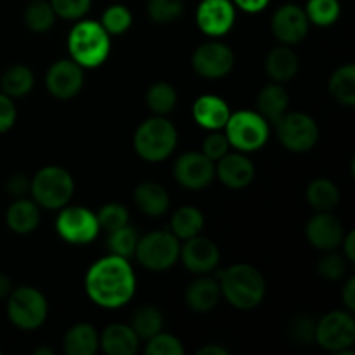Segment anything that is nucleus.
I'll use <instances>...</instances> for the list:
<instances>
[{"label": "nucleus", "instance_id": "nucleus-52", "mask_svg": "<svg viewBox=\"0 0 355 355\" xmlns=\"http://www.w3.org/2000/svg\"><path fill=\"white\" fill-rule=\"evenodd\" d=\"M35 355H54V350H51V349H37V350H35Z\"/></svg>", "mask_w": 355, "mask_h": 355}, {"label": "nucleus", "instance_id": "nucleus-2", "mask_svg": "<svg viewBox=\"0 0 355 355\" xmlns=\"http://www.w3.org/2000/svg\"><path fill=\"white\" fill-rule=\"evenodd\" d=\"M220 295L238 309H255L266 297V279L262 272L248 263H236L220 274Z\"/></svg>", "mask_w": 355, "mask_h": 355}, {"label": "nucleus", "instance_id": "nucleus-3", "mask_svg": "<svg viewBox=\"0 0 355 355\" xmlns=\"http://www.w3.org/2000/svg\"><path fill=\"white\" fill-rule=\"evenodd\" d=\"M68 49L73 61L82 68H97L110 55V33L97 21H82L73 26Z\"/></svg>", "mask_w": 355, "mask_h": 355}, {"label": "nucleus", "instance_id": "nucleus-27", "mask_svg": "<svg viewBox=\"0 0 355 355\" xmlns=\"http://www.w3.org/2000/svg\"><path fill=\"white\" fill-rule=\"evenodd\" d=\"M99 349V335L92 324L80 322L64 336V352L68 355H94Z\"/></svg>", "mask_w": 355, "mask_h": 355}, {"label": "nucleus", "instance_id": "nucleus-37", "mask_svg": "<svg viewBox=\"0 0 355 355\" xmlns=\"http://www.w3.org/2000/svg\"><path fill=\"white\" fill-rule=\"evenodd\" d=\"M146 9L155 23L166 24L182 16L184 2L182 0H148Z\"/></svg>", "mask_w": 355, "mask_h": 355}, {"label": "nucleus", "instance_id": "nucleus-33", "mask_svg": "<svg viewBox=\"0 0 355 355\" xmlns=\"http://www.w3.org/2000/svg\"><path fill=\"white\" fill-rule=\"evenodd\" d=\"M55 12L52 6L45 0H33L24 10V23L31 31L44 33L54 26Z\"/></svg>", "mask_w": 355, "mask_h": 355}, {"label": "nucleus", "instance_id": "nucleus-31", "mask_svg": "<svg viewBox=\"0 0 355 355\" xmlns=\"http://www.w3.org/2000/svg\"><path fill=\"white\" fill-rule=\"evenodd\" d=\"M307 200L318 211H331L340 201L338 187L328 179H318L309 186Z\"/></svg>", "mask_w": 355, "mask_h": 355}, {"label": "nucleus", "instance_id": "nucleus-5", "mask_svg": "<svg viewBox=\"0 0 355 355\" xmlns=\"http://www.w3.org/2000/svg\"><path fill=\"white\" fill-rule=\"evenodd\" d=\"M75 182L68 170L61 166H45L33 177L30 193L37 205L47 210L62 208L73 196Z\"/></svg>", "mask_w": 355, "mask_h": 355}, {"label": "nucleus", "instance_id": "nucleus-23", "mask_svg": "<svg viewBox=\"0 0 355 355\" xmlns=\"http://www.w3.org/2000/svg\"><path fill=\"white\" fill-rule=\"evenodd\" d=\"M135 205L142 214L149 215V217H159L168 210L170 198L165 187L159 186L156 182H144L137 186L134 193Z\"/></svg>", "mask_w": 355, "mask_h": 355}, {"label": "nucleus", "instance_id": "nucleus-17", "mask_svg": "<svg viewBox=\"0 0 355 355\" xmlns=\"http://www.w3.org/2000/svg\"><path fill=\"white\" fill-rule=\"evenodd\" d=\"M179 257L187 270L194 274H207L218 266L220 252L211 239L198 234L186 239V245L180 248Z\"/></svg>", "mask_w": 355, "mask_h": 355}, {"label": "nucleus", "instance_id": "nucleus-29", "mask_svg": "<svg viewBox=\"0 0 355 355\" xmlns=\"http://www.w3.org/2000/svg\"><path fill=\"white\" fill-rule=\"evenodd\" d=\"M33 73L23 64H14L7 69L0 80L2 92L9 97H24L33 89Z\"/></svg>", "mask_w": 355, "mask_h": 355}, {"label": "nucleus", "instance_id": "nucleus-50", "mask_svg": "<svg viewBox=\"0 0 355 355\" xmlns=\"http://www.w3.org/2000/svg\"><path fill=\"white\" fill-rule=\"evenodd\" d=\"M10 291H12V283H10V279L6 274L0 272V300L9 297Z\"/></svg>", "mask_w": 355, "mask_h": 355}, {"label": "nucleus", "instance_id": "nucleus-22", "mask_svg": "<svg viewBox=\"0 0 355 355\" xmlns=\"http://www.w3.org/2000/svg\"><path fill=\"white\" fill-rule=\"evenodd\" d=\"M7 225L10 231L16 234H30L37 229L38 222H40V211H38V205L30 200H16L6 214Z\"/></svg>", "mask_w": 355, "mask_h": 355}, {"label": "nucleus", "instance_id": "nucleus-49", "mask_svg": "<svg viewBox=\"0 0 355 355\" xmlns=\"http://www.w3.org/2000/svg\"><path fill=\"white\" fill-rule=\"evenodd\" d=\"M343 243V248H345V257L350 260V262H354L355 260V232L350 231L349 234H347V238L342 239Z\"/></svg>", "mask_w": 355, "mask_h": 355}, {"label": "nucleus", "instance_id": "nucleus-45", "mask_svg": "<svg viewBox=\"0 0 355 355\" xmlns=\"http://www.w3.org/2000/svg\"><path fill=\"white\" fill-rule=\"evenodd\" d=\"M16 106L12 103V97L0 92V134L9 130L16 121Z\"/></svg>", "mask_w": 355, "mask_h": 355}, {"label": "nucleus", "instance_id": "nucleus-19", "mask_svg": "<svg viewBox=\"0 0 355 355\" xmlns=\"http://www.w3.org/2000/svg\"><path fill=\"white\" fill-rule=\"evenodd\" d=\"M217 175L222 184L231 189H243V187L250 186L255 177V166L245 155H239V153L229 155L227 153L218 159Z\"/></svg>", "mask_w": 355, "mask_h": 355}, {"label": "nucleus", "instance_id": "nucleus-46", "mask_svg": "<svg viewBox=\"0 0 355 355\" xmlns=\"http://www.w3.org/2000/svg\"><path fill=\"white\" fill-rule=\"evenodd\" d=\"M30 186L31 180H28V177L23 175V173H12L6 182L7 193L16 198H21L26 193H30Z\"/></svg>", "mask_w": 355, "mask_h": 355}, {"label": "nucleus", "instance_id": "nucleus-6", "mask_svg": "<svg viewBox=\"0 0 355 355\" xmlns=\"http://www.w3.org/2000/svg\"><path fill=\"white\" fill-rule=\"evenodd\" d=\"M225 137L238 151H257L269 139V121L255 111H238L225 123Z\"/></svg>", "mask_w": 355, "mask_h": 355}, {"label": "nucleus", "instance_id": "nucleus-16", "mask_svg": "<svg viewBox=\"0 0 355 355\" xmlns=\"http://www.w3.org/2000/svg\"><path fill=\"white\" fill-rule=\"evenodd\" d=\"M236 19L234 3L231 0H201L196 10V23L203 33L220 37L232 28Z\"/></svg>", "mask_w": 355, "mask_h": 355}, {"label": "nucleus", "instance_id": "nucleus-10", "mask_svg": "<svg viewBox=\"0 0 355 355\" xmlns=\"http://www.w3.org/2000/svg\"><path fill=\"white\" fill-rule=\"evenodd\" d=\"M276 128L281 144L293 153L311 151L319 139L318 123L305 113H284Z\"/></svg>", "mask_w": 355, "mask_h": 355}, {"label": "nucleus", "instance_id": "nucleus-30", "mask_svg": "<svg viewBox=\"0 0 355 355\" xmlns=\"http://www.w3.org/2000/svg\"><path fill=\"white\" fill-rule=\"evenodd\" d=\"M205 225V217L198 208L194 207H182L173 214L170 227L172 232L180 239L194 238L201 232Z\"/></svg>", "mask_w": 355, "mask_h": 355}, {"label": "nucleus", "instance_id": "nucleus-44", "mask_svg": "<svg viewBox=\"0 0 355 355\" xmlns=\"http://www.w3.org/2000/svg\"><path fill=\"white\" fill-rule=\"evenodd\" d=\"M291 338L297 343H307L315 340V324L309 318H300L291 324Z\"/></svg>", "mask_w": 355, "mask_h": 355}, {"label": "nucleus", "instance_id": "nucleus-21", "mask_svg": "<svg viewBox=\"0 0 355 355\" xmlns=\"http://www.w3.org/2000/svg\"><path fill=\"white\" fill-rule=\"evenodd\" d=\"M99 347L107 355H134L139 349V336L127 324H111L103 331Z\"/></svg>", "mask_w": 355, "mask_h": 355}, {"label": "nucleus", "instance_id": "nucleus-13", "mask_svg": "<svg viewBox=\"0 0 355 355\" xmlns=\"http://www.w3.org/2000/svg\"><path fill=\"white\" fill-rule=\"evenodd\" d=\"M47 90L58 99H71L83 87V69L73 59H61L45 75Z\"/></svg>", "mask_w": 355, "mask_h": 355}, {"label": "nucleus", "instance_id": "nucleus-43", "mask_svg": "<svg viewBox=\"0 0 355 355\" xmlns=\"http://www.w3.org/2000/svg\"><path fill=\"white\" fill-rule=\"evenodd\" d=\"M229 141L224 134H210L203 142V155L207 158H210L211 162H218L222 156H225L229 153Z\"/></svg>", "mask_w": 355, "mask_h": 355}, {"label": "nucleus", "instance_id": "nucleus-47", "mask_svg": "<svg viewBox=\"0 0 355 355\" xmlns=\"http://www.w3.org/2000/svg\"><path fill=\"white\" fill-rule=\"evenodd\" d=\"M234 6H238L239 9H243L245 12L255 14L260 12V10L266 9L269 6V0H232Z\"/></svg>", "mask_w": 355, "mask_h": 355}, {"label": "nucleus", "instance_id": "nucleus-38", "mask_svg": "<svg viewBox=\"0 0 355 355\" xmlns=\"http://www.w3.org/2000/svg\"><path fill=\"white\" fill-rule=\"evenodd\" d=\"M101 24L110 35H121L130 28L132 12L128 10V7L121 6V3H114V6H110L104 10Z\"/></svg>", "mask_w": 355, "mask_h": 355}, {"label": "nucleus", "instance_id": "nucleus-36", "mask_svg": "<svg viewBox=\"0 0 355 355\" xmlns=\"http://www.w3.org/2000/svg\"><path fill=\"white\" fill-rule=\"evenodd\" d=\"M137 241V232H135V229H132L130 225L127 224L123 225V227L110 231V236H107V248H110V252L113 253V255L128 259V257L135 253Z\"/></svg>", "mask_w": 355, "mask_h": 355}, {"label": "nucleus", "instance_id": "nucleus-1", "mask_svg": "<svg viewBox=\"0 0 355 355\" xmlns=\"http://www.w3.org/2000/svg\"><path fill=\"white\" fill-rule=\"evenodd\" d=\"M85 290L90 300L101 307H123L135 293V274L125 257L111 253L90 267L85 276Z\"/></svg>", "mask_w": 355, "mask_h": 355}, {"label": "nucleus", "instance_id": "nucleus-41", "mask_svg": "<svg viewBox=\"0 0 355 355\" xmlns=\"http://www.w3.org/2000/svg\"><path fill=\"white\" fill-rule=\"evenodd\" d=\"M90 3L92 0H51L55 16L64 19H78L85 16L90 9Z\"/></svg>", "mask_w": 355, "mask_h": 355}, {"label": "nucleus", "instance_id": "nucleus-26", "mask_svg": "<svg viewBox=\"0 0 355 355\" xmlns=\"http://www.w3.org/2000/svg\"><path fill=\"white\" fill-rule=\"evenodd\" d=\"M220 300V286L210 277H201L194 281L186 291V302L193 311L208 312Z\"/></svg>", "mask_w": 355, "mask_h": 355}, {"label": "nucleus", "instance_id": "nucleus-28", "mask_svg": "<svg viewBox=\"0 0 355 355\" xmlns=\"http://www.w3.org/2000/svg\"><path fill=\"white\" fill-rule=\"evenodd\" d=\"M329 94L342 106L355 104V66L347 64L336 69L329 80Z\"/></svg>", "mask_w": 355, "mask_h": 355}, {"label": "nucleus", "instance_id": "nucleus-51", "mask_svg": "<svg viewBox=\"0 0 355 355\" xmlns=\"http://www.w3.org/2000/svg\"><path fill=\"white\" fill-rule=\"evenodd\" d=\"M198 355H227V350L218 345H207L198 350Z\"/></svg>", "mask_w": 355, "mask_h": 355}, {"label": "nucleus", "instance_id": "nucleus-8", "mask_svg": "<svg viewBox=\"0 0 355 355\" xmlns=\"http://www.w3.org/2000/svg\"><path fill=\"white\" fill-rule=\"evenodd\" d=\"M180 245L172 231H153L137 241L135 255L149 270H166L177 262Z\"/></svg>", "mask_w": 355, "mask_h": 355}, {"label": "nucleus", "instance_id": "nucleus-11", "mask_svg": "<svg viewBox=\"0 0 355 355\" xmlns=\"http://www.w3.org/2000/svg\"><path fill=\"white\" fill-rule=\"evenodd\" d=\"M55 229L62 239L73 245L90 243L101 231L97 215L83 207L64 208L55 220Z\"/></svg>", "mask_w": 355, "mask_h": 355}, {"label": "nucleus", "instance_id": "nucleus-39", "mask_svg": "<svg viewBox=\"0 0 355 355\" xmlns=\"http://www.w3.org/2000/svg\"><path fill=\"white\" fill-rule=\"evenodd\" d=\"M97 222H99L101 229H106L107 232L114 231V229H120L128 224V211L120 203L104 205L97 214Z\"/></svg>", "mask_w": 355, "mask_h": 355}, {"label": "nucleus", "instance_id": "nucleus-4", "mask_svg": "<svg viewBox=\"0 0 355 355\" xmlns=\"http://www.w3.org/2000/svg\"><path fill=\"white\" fill-rule=\"evenodd\" d=\"M177 146V128L162 116L149 118L139 125L134 135V148L146 162H163Z\"/></svg>", "mask_w": 355, "mask_h": 355}, {"label": "nucleus", "instance_id": "nucleus-20", "mask_svg": "<svg viewBox=\"0 0 355 355\" xmlns=\"http://www.w3.org/2000/svg\"><path fill=\"white\" fill-rule=\"evenodd\" d=\"M193 116L198 125L208 130H218L227 123L231 111L227 103L217 96H201L193 106Z\"/></svg>", "mask_w": 355, "mask_h": 355}, {"label": "nucleus", "instance_id": "nucleus-7", "mask_svg": "<svg viewBox=\"0 0 355 355\" xmlns=\"http://www.w3.org/2000/svg\"><path fill=\"white\" fill-rule=\"evenodd\" d=\"M47 300L38 290L31 286H21L10 291L7 314L16 328L33 331L40 328L47 319Z\"/></svg>", "mask_w": 355, "mask_h": 355}, {"label": "nucleus", "instance_id": "nucleus-40", "mask_svg": "<svg viewBox=\"0 0 355 355\" xmlns=\"http://www.w3.org/2000/svg\"><path fill=\"white\" fill-rule=\"evenodd\" d=\"M184 347L175 336L168 333H162L149 338L148 347H146V355H182Z\"/></svg>", "mask_w": 355, "mask_h": 355}, {"label": "nucleus", "instance_id": "nucleus-9", "mask_svg": "<svg viewBox=\"0 0 355 355\" xmlns=\"http://www.w3.org/2000/svg\"><path fill=\"white\" fill-rule=\"evenodd\" d=\"M315 342L331 352H345L355 342V321L352 312L333 311L315 324Z\"/></svg>", "mask_w": 355, "mask_h": 355}, {"label": "nucleus", "instance_id": "nucleus-42", "mask_svg": "<svg viewBox=\"0 0 355 355\" xmlns=\"http://www.w3.org/2000/svg\"><path fill=\"white\" fill-rule=\"evenodd\" d=\"M347 263L342 259V255L338 253H328L326 257H322L318 263V272L319 276L324 277L328 281H338L340 277L345 274Z\"/></svg>", "mask_w": 355, "mask_h": 355}, {"label": "nucleus", "instance_id": "nucleus-34", "mask_svg": "<svg viewBox=\"0 0 355 355\" xmlns=\"http://www.w3.org/2000/svg\"><path fill=\"white\" fill-rule=\"evenodd\" d=\"M146 101L155 113L168 114L177 104V90L166 82H156L148 89Z\"/></svg>", "mask_w": 355, "mask_h": 355}, {"label": "nucleus", "instance_id": "nucleus-15", "mask_svg": "<svg viewBox=\"0 0 355 355\" xmlns=\"http://www.w3.org/2000/svg\"><path fill=\"white\" fill-rule=\"evenodd\" d=\"M309 23L311 21L305 14V9L297 3H286L274 12L270 26L277 40L286 45H293L307 37Z\"/></svg>", "mask_w": 355, "mask_h": 355}, {"label": "nucleus", "instance_id": "nucleus-24", "mask_svg": "<svg viewBox=\"0 0 355 355\" xmlns=\"http://www.w3.org/2000/svg\"><path fill=\"white\" fill-rule=\"evenodd\" d=\"M288 104H290L288 92L277 82L263 87L259 92V97H257V106H259L260 114L267 121H274V123L286 113Z\"/></svg>", "mask_w": 355, "mask_h": 355}, {"label": "nucleus", "instance_id": "nucleus-25", "mask_svg": "<svg viewBox=\"0 0 355 355\" xmlns=\"http://www.w3.org/2000/svg\"><path fill=\"white\" fill-rule=\"evenodd\" d=\"M266 71L274 82H290L298 71V58L290 47H276L266 59Z\"/></svg>", "mask_w": 355, "mask_h": 355}, {"label": "nucleus", "instance_id": "nucleus-14", "mask_svg": "<svg viewBox=\"0 0 355 355\" xmlns=\"http://www.w3.org/2000/svg\"><path fill=\"white\" fill-rule=\"evenodd\" d=\"M173 175L177 182L187 189H203L214 180L215 165L203 153H186L177 159Z\"/></svg>", "mask_w": 355, "mask_h": 355}, {"label": "nucleus", "instance_id": "nucleus-12", "mask_svg": "<svg viewBox=\"0 0 355 355\" xmlns=\"http://www.w3.org/2000/svg\"><path fill=\"white\" fill-rule=\"evenodd\" d=\"M234 66V52L222 42H205L194 51L193 68L203 78H222Z\"/></svg>", "mask_w": 355, "mask_h": 355}, {"label": "nucleus", "instance_id": "nucleus-48", "mask_svg": "<svg viewBox=\"0 0 355 355\" xmlns=\"http://www.w3.org/2000/svg\"><path fill=\"white\" fill-rule=\"evenodd\" d=\"M342 298H343V304H345L347 311L354 312L355 311V279L354 277H350V279L347 281L345 288H343V291H342Z\"/></svg>", "mask_w": 355, "mask_h": 355}, {"label": "nucleus", "instance_id": "nucleus-35", "mask_svg": "<svg viewBox=\"0 0 355 355\" xmlns=\"http://www.w3.org/2000/svg\"><path fill=\"white\" fill-rule=\"evenodd\" d=\"M342 7L338 0H309L305 7L309 21L318 26H331L340 17Z\"/></svg>", "mask_w": 355, "mask_h": 355}, {"label": "nucleus", "instance_id": "nucleus-32", "mask_svg": "<svg viewBox=\"0 0 355 355\" xmlns=\"http://www.w3.org/2000/svg\"><path fill=\"white\" fill-rule=\"evenodd\" d=\"M163 315L158 309L155 307H142L139 309L132 319V329L135 335L142 340H149L158 335L163 329Z\"/></svg>", "mask_w": 355, "mask_h": 355}, {"label": "nucleus", "instance_id": "nucleus-18", "mask_svg": "<svg viewBox=\"0 0 355 355\" xmlns=\"http://www.w3.org/2000/svg\"><path fill=\"white\" fill-rule=\"evenodd\" d=\"M305 234H307L309 243L314 248L329 252V250H335L336 246L342 245L343 225L329 211H319L315 217L309 220Z\"/></svg>", "mask_w": 355, "mask_h": 355}]
</instances>
